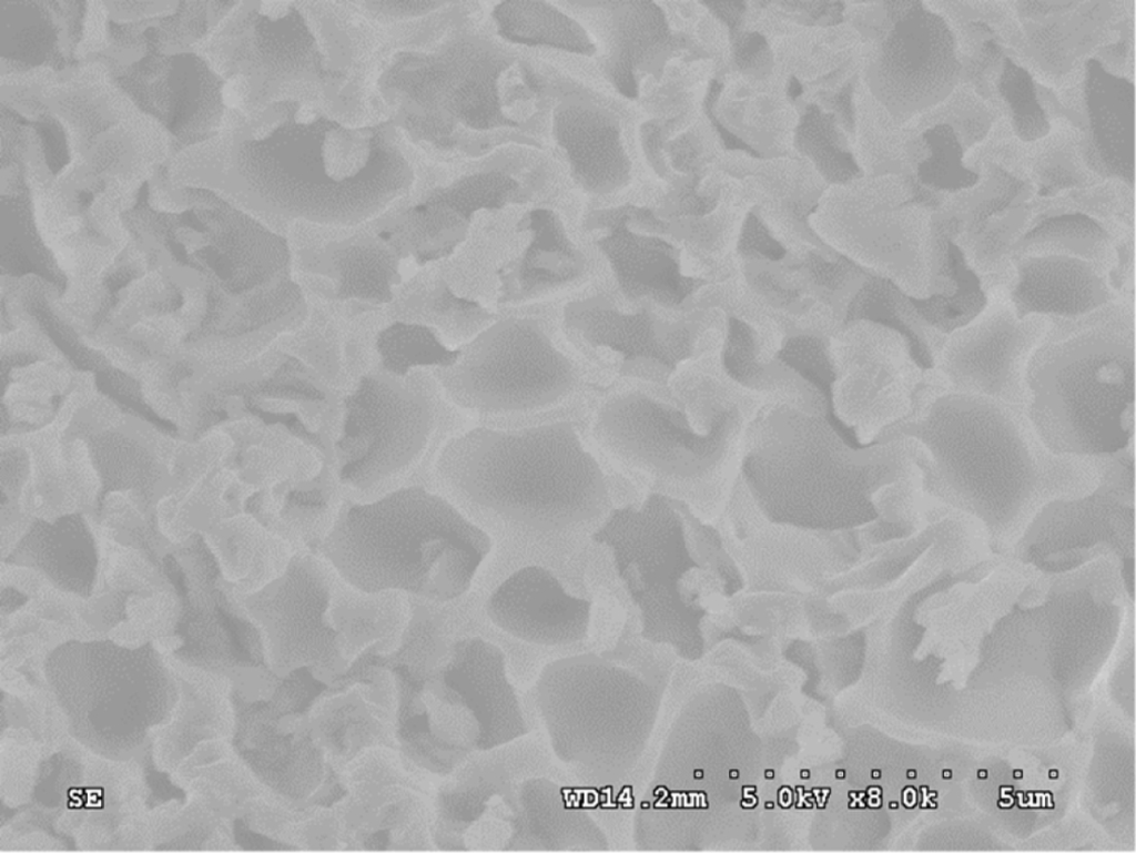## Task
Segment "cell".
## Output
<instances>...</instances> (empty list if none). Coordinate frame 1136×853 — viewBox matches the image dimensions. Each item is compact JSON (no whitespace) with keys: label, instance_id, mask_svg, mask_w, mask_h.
Wrapping results in <instances>:
<instances>
[{"label":"cell","instance_id":"35","mask_svg":"<svg viewBox=\"0 0 1136 853\" xmlns=\"http://www.w3.org/2000/svg\"><path fill=\"white\" fill-rule=\"evenodd\" d=\"M429 323L453 338H473L491 325L494 315L477 301L457 295L444 281L430 290L426 302Z\"/></svg>","mask_w":1136,"mask_h":853},{"label":"cell","instance_id":"16","mask_svg":"<svg viewBox=\"0 0 1136 853\" xmlns=\"http://www.w3.org/2000/svg\"><path fill=\"white\" fill-rule=\"evenodd\" d=\"M640 304L626 313L601 294L574 301L565 306L564 326L570 341L599 363L611 354L619 376L666 385L690 355L694 325L665 322L649 303Z\"/></svg>","mask_w":1136,"mask_h":853},{"label":"cell","instance_id":"2","mask_svg":"<svg viewBox=\"0 0 1136 853\" xmlns=\"http://www.w3.org/2000/svg\"><path fill=\"white\" fill-rule=\"evenodd\" d=\"M394 133L390 120L348 125L312 103L276 100L239 135L234 181L262 211L355 225L384 212L413 184Z\"/></svg>","mask_w":1136,"mask_h":853},{"label":"cell","instance_id":"38","mask_svg":"<svg viewBox=\"0 0 1136 853\" xmlns=\"http://www.w3.org/2000/svg\"><path fill=\"white\" fill-rule=\"evenodd\" d=\"M915 776H916V772L915 771H913V770H909L907 771V778H915Z\"/></svg>","mask_w":1136,"mask_h":853},{"label":"cell","instance_id":"30","mask_svg":"<svg viewBox=\"0 0 1136 853\" xmlns=\"http://www.w3.org/2000/svg\"><path fill=\"white\" fill-rule=\"evenodd\" d=\"M610 64L620 91L637 93L643 74L651 71L669 42L662 12L651 2L620 3Z\"/></svg>","mask_w":1136,"mask_h":853},{"label":"cell","instance_id":"26","mask_svg":"<svg viewBox=\"0 0 1136 853\" xmlns=\"http://www.w3.org/2000/svg\"><path fill=\"white\" fill-rule=\"evenodd\" d=\"M8 561L40 572L57 588L90 595L98 571V550L85 519L67 514L34 519Z\"/></svg>","mask_w":1136,"mask_h":853},{"label":"cell","instance_id":"13","mask_svg":"<svg viewBox=\"0 0 1136 853\" xmlns=\"http://www.w3.org/2000/svg\"><path fill=\"white\" fill-rule=\"evenodd\" d=\"M336 578L322 556L301 550L281 577L244 595L243 607L260 631L265 659L276 674L346 666L327 615Z\"/></svg>","mask_w":1136,"mask_h":853},{"label":"cell","instance_id":"12","mask_svg":"<svg viewBox=\"0 0 1136 853\" xmlns=\"http://www.w3.org/2000/svg\"><path fill=\"white\" fill-rule=\"evenodd\" d=\"M1134 448L1112 455L1092 491L1045 505L1008 557L1048 573L1115 557L1134 596Z\"/></svg>","mask_w":1136,"mask_h":853},{"label":"cell","instance_id":"9","mask_svg":"<svg viewBox=\"0 0 1136 853\" xmlns=\"http://www.w3.org/2000/svg\"><path fill=\"white\" fill-rule=\"evenodd\" d=\"M390 374H367L341 402L333 439L336 474L358 500L409 485L432 488L434 400Z\"/></svg>","mask_w":1136,"mask_h":853},{"label":"cell","instance_id":"19","mask_svg":"<svg viewBox=\"0 0 1136 853\" xmlns=\"http://www.w3.org/2000/svg\"><path fill=\"white\" fill-rule=\"evenodd\" d=\"M591 605L569 595L539 566L518 569L489 596L490 620L513 637L536 644L560 646L585 638Z\"/></svg>","mask_w":1136,"mask_h":853},{"label":"cell","instance_id":"18","mask_svg":"<svg viewBox=\"0 0 1136 853\" xmlns=\"http://www.w3.org/2000/svg\"><path fill=\"white\" fill-rule=\"evenodd\" d=\"M591 223L606 231L597 245L628 301L668 308L687 302L694 281L682 273L679 252L660 233L639 226L630 207L599 214Z\"/></svg>","mask_w":1136,"mask_h":853},{"label":"cell","instance_id":"34","mask_svg":"<svg viewBox=\"0 0 1136 853\" xmlns=\"http://www.w3.org/2000/svg\"><path fill=\"white\" fill-rule=\"evenodd\" d=\"M387 373L404 376L415 365H437L439 369L453 365L458 349H449L428 325L394 324L385 328L376 343Z\"/></svg>","mask_w":1136,"mask_h":853},{"label":"cell","instance_id":"21","mask_svg":"<svg viewBox=\"0 0 1136 853\" xmlns=\"http://www.w3.org/2000/svg\"><path fill=\"white\" fill-rule=\"evenodd\" d=\"M439 672L478 722L485 750L524 733V717L496 646L478 637L457 640Z\"/></svg>","mask_w":1136,"mask_h":853},{"label":"cell","instance_id":"32","mask_svg":"<svg viewBox=\"0 0 1136 853\" xmlns=\"http://www.w3.org/2000/svg\"><path fill=\"white\" fill-rule=\"evenodd\" d=\"M1012 258L1024 256H1069L1093 264L1109 275L1116 260L1107 234L1084 215H1066L1044 221L1014 250Z\"/></svg>","mask_w":1136,"mask_h":853},{"label":"cell","instance_id":"37","mask_svg":"<svg viewBox=\"0 0 1136 853\" xmlns=\"http://www.w3.org/2000/svg\"><path fill=\"white\" fill-rule=\"evenodd\" d=\"M702 776H703V774H702V771H701V770H698V771L696 770V771H694V778H696V779H697V778H698V779H701Z\"/></svg>","mask_w":1136,"mask_h":853},{"label":"cell","instance_id":"10","mask_svg":"<svg viewBox=\"0 0 1136 853\" xmlns=\"http://www.w3.org/2000/svg\"><path fill=\"white\" fill-rule=\"evenodd\" d=\"M688 506L650 494L640 507L615 509L592 539L606 545L631 601L639 610L642 636L661 640L674 628L687 580L710 565L702 561L708 528Z\"/></svg>","mask_w":1136,"mask_h":853},{"label":"cell","instance_id":"40","mask_svg":"<svg viewBox=\"0 0 1136 853\" xmlns=\"http://www.w3.org/2000/svg\"><path fill=\"white\" fill-rule=\"evenodd\" d=\"M943 772V778L947 779L949 776H951V771L944 770Z\"/></svg>","mask_w":1136,"mask_h":853},{"label":"cell","instance_id":"23","mask_svg":"<svg viewBox=\"0 0 1136 853\" xmlns=\"http://www.w3.org/2000/svg\"><path fill=\"white\" fill-rule=\"evenodd\" d=\"M552 133L577 183L587 192L609 194L631 177V161L619 119L590 101L562 103Z\"/></svg>","mask_w":1136,"mask_h":853},{"label":"cell","instance_id":"7","mask_svg":"<svg viewBox=\"0 0 1136 853\" xmlns=\"http://www.w3.org/2000/svg\"><path fill=\"white\" fill-rule=\"evenodd\" d=\"M377 89L390 121L420 149L476 154L495 135L524 129L538 110L539 89L514 58L475 38L433 51L395 53Z\"/></svg>","mask_w":1136,"mask_h":853},{"label":"cell","instance_id":"17","mask_svg":"<svg viewBox=\"0 0 1136 853\" xmlns=\"http://www.w3.org/2000/svg\"><path fill=\"white\" fill-rule=\"evenodd\" d=\"M234 57L239 71L262 101L286 83H326L341 78L331 69L315 28L300 4L292 1L246 3Z\"/></svg>","mask_w":1136,"mask_h":853},{"label":"cell","instance_id":"1","mask_svg":"<svg viewBox=\"0 0 1136 853\" xmlns=\"http://www.w3.org/2000/svg\"><path fill=\"white\" fill-rule=\"evenodd\" d=\"M897 436L914 440L926 494L978 522L1001 556H1010L1045 505L1092 491L1112 456L1056 454L1023 408L953 390L882 435Z\"/></svg>","mask_w":1136,"mask_h":853},{"label":"cell","instance_id":"28","mask_svg":"<svg viewBox=\"0 0 1136 853\" xmlns=\"http://www.w3.org/2000/svg\"><path fill=\"white\" fill-rule=\"evenodd\" d=\"M529 791L525 796L521 790L511 844L538 850H602L607 844L586 813L566 804L556 785L538 781Z\"/></svg>","mask_w":1136,"mask_h":853},{"label":"cell","instance_id":"3","mask_svg":"<svg viewBox=\"0 0 1136 853\" xmlns=\"http://www.w3.org/2000/svg\"><path fill=\"white\" fill-rule=\"evenodd\" d=\"M791 447V446H790ZM742 477L759 509L794 528H866L882 548L915 536L926 524L929 499L907 437L884 440L858 455L824 446L751 449Z\"/></svg>","mask_w":1136,"mask_h":853},{"label":"cell","instance_id":"14","mask_svg":"<svg viewBox=\"0 0 1136 853\" xmlns=\"http://www.w3.org/2000/svg\"><path fill=\"white\" fill-rule=\"evenodd\" d=\"M986 294L987 303L981 313L947 336L935 369L950 390L1025 410L1026 368L1051 326V318L1018 317L1006 287H993Z\"/></svg>","mask_w":1136,"mask_h":853},{"label":"cell","instance_id":"27","mask_svg":"<svg viewBox=\"0 0 1136 853\" xmlns=\"http://www.w3.org/2000/svg\"><path fill=\"white\" fill-rule=\"evenodd\" d=\"M344 497L335 465L325 461L311 478L286 480L268 488L265 511L272 518L270 529L292 545L295 541L301 550L316 552L332 530Z\"/></svg>","mask_w":1136,"mask_h":853},{"label":"cell","instance_id":"24","mask_svg":"<svg viewBox=\"0 0 1136 853\" xmlns=\"http://www.w3.org/2000/svg\"><path fill=\"white\" fill-rule=\"evenodd\" d=\"M519 229L527 234L528 242L498 271L500 303L537 298L584 275L586 258L555 213L544 209L530 211L520 221Z\"/></svg>","mask_w":1136,"mask_h":853},{"label":"cell","instance_id":"11","mask_svg":"<svg viewBox=\"0 0 1136 853\" xmlns=\"http://www.w3.org/2000/svg\"><path fill=\"white\" fill-rule=\"evenodd\" d=\"M459 351L439 377L447 396L465 409L535 410L564 398L579 382L575 365L535 318L494 322Z\"/></svg>","mask_w":1136,"mask_h":853},{"label":"cell","instance_id":"31","mask_svg":"<svg viewBox=\"0 0 1136 853\" xmlns=\"http://www.w3.org/2000/svg\"><path fill=\"white\" fill-rule=\"evenodd\" d=\"M494 18L499 33L515 43L587 57L596 51L584 27L547 2H503L496 7Z\"/></svg>","mask_w":1136,"mask_h":853},{"label":"cell","instance_id":"22","mask_svg":"<svg viewBox=\"0 0 1136 853\" xmlns=\"http://www.w3.org/2000/svg\"><path fill=\"white\" fill-rule=\"evenodd\" d=\"M1015 280L1008 296L1018 317L1075 318L1118 301L1109 277L1069 256L1012 258Z\"/></svg>","mask_w":1136,"mask_h":853},{"label":"cell","instance_id":"43","mask_svg":"<svg viewBox=\"0 0 1136 853\" xmlns=\"http://www.w3.org/2000/svg\"><path fill=\"white\" fill-rule=\"evenodd\" d=\"M1020 772H1021V771H1018V770H1015V774H1014V776H1015V778H1020V776H1022V774H1018Z\"/></svg>","mask_w":1136,"mask_h":853},{"label":"cell","instance_id":"36","mask_svg":"<svg viewBox=\"0 0 1136 853\" xmlns=\"http://www.w3.org/2000/svg\"><path fill=\"white\" fill-rule=\"evenodd\" d=\"M439 1H367L363 6L378 16L389 18H409L429 13L440 8Z\"/></svg>","mask_w":1136,"mask_h":853},{"label":"cell","instance_id":"41","mask_svg":"<svg viewBox=\"0 0 1136 853\" xmlns=\"http://www.w3.org/2000/svg\"><path fill=\"white\" fill-rule=\"evenodd\" d=\"M730 776H731V778H732V776H733V778H738V771H736V770H733V771H730Z\"/></svg>","mask_w":1136,"mask_h":853},{"label":"cell","instance_id":"6","mask_svg":"<svg viewBox=\"0 0 1136 853\" xmlns=\"http://www.w3.org/2000/svg\"><path fill=\"white\" fill-rule=\"evenodd\" d=\"M490 548L489 536L446 498L409 485L372 500L345 492L316 554L357 588L447 602L469 590Z\"/></svg>","mask_w":1136,"mask_h":853},{"label":"cell","instance_id":"8","mask_svg":"<svg viewBox=\"0 0 1136 853\" xmlns=\"http://www.w3.org/2000/svg\"><path fill=\"white\" fill-rule=\"evenodd\" d=\"M537 702L555 753L579 776L617 782L641 756L653 710L637 673L594 654L558 660L542 672Z\"/></svg>","mask_w":1136,"mask_h":853},{"label":"cell","instance_id":"42","mask_svg":"<svg viewBox=\"0 0 1136 853\" xmlns=\"http://www.w3.org/2000/svg\"><path fill=\"white\" fill-rule=\"evenodd\" d=\"M872 776L873 778H880V771H873L872 772Z\"/></svg>","mask_w":1136,"mask_h":853},{"label":"cell","instance_id":"4","mask_svg":"<svg viewBox=\"0 0 1136 853\" xmlns=\"http://www.w3.org/2000/svg\"><path fill=\"white\" fill-rule=\"evenodd\" d=\"M432 488L464 516L494 515L536 531L591 520L609 499L598 463L568 422L455 436L435 457Z\"/></svg>","mask_w":1136,"mask_h":853},{"label":"cell","instance_id":"39","mask_svg":"<svg viewBox=\"0 0 1136 853\" xmlns=\"http://www.w3.org/2000/svg\"><path fill=\"white\" fill-rule=\"evenodd\" d=\"M986 773H987L986 771H984V770H980V771H978V778H982V779H983V778H986Z\"/></svg>","mask_w":1136,"mask_h":853},{"label":"cell","instance_id":"25","mask_svg":"<svg viewBox=\"0 0 1136 853\" xmlns=\"http://www.w3.org/2000/svg\"><path fill=\"white\" fill-rule=\"evenodd\" d=\"M328 621L346 664L372 652L388 656L398 647L410 616L409 596L397 590L367 591L337 573Z\"/></svg>","mask_w":1136,"mask_h":853},{"label":"cell","instance_id":"33","mask_svg":"<svg viewBox=\"0 0 1136 853\" xmlns=\"http://www.w3.org/2000/svg\"><path fill=\"white\" fill-rule=\"evenodd\" d=\"M102 497L112 490H133L146 506L164 483L165 468L153 453L125 437L104 436L91 445Z\"/></svg>","mask_w":1136,"mask_h":853},{"label":"cell","instance_id":"5","mask_svg":"<svg viewBox=\"0 0 1136 853\" xmlns=\"http://www.w3.org/2000/svg\"><path fill=\"white\" fill-rule=\"evenodd\" d=\"M1025 414L1056 454L1103 457L1134 448L1133 302L1052 318L1025 374Z\"/></svg>","mask_w":1136,"mask_h":853},{"label":"cell","instance_id":"29","mask_svg":"<svg viewBox=\"0 0 1136 853\" xmlns=\"http://www.w3.org/2000/svg\"><path fill=\"white\" fill-rule=\"evenodd\" d=\"M323 267L336 285L339 301L371 304L392 298L397 280L398 254L379 236H362L329 244Z\"/></svg>","mask_w":1136,"mask_h":853},{"label":"cell","instance_id":"20","mask_svg":"<svg viewBox=\"0 0 1136 853\" xmlns=\"http://www.w3.org/2000/svg\"><path fill=\"white\" fill-rule=\"evenodd\" d=\"M495 189L486 173L465 176L438 189L398 215L383 222L377 233L398 255L420 263L450 255L466 238L481 209H494Z\"/></svg>","mask_w":1136,"mask_h":853},{"label":"cell","instance_id":"15","mask_svg":"<svg viewBox=\"0 0 1136 853\" xmlns=\"http://www.w3.org/2000/svg\"><path fill=\"white\" fill-rule=\"evenodd\" d=\"M594 433L627 465L678 481L707 479L724 498L734 469L710 455V438L674 406L640 392L625 393L601 407Z\"/></svg>","mask_w":1136,"mask_h":853}]
</instances>
